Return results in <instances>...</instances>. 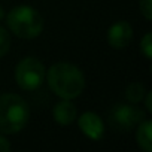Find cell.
<instances>
[{
  "label": "cell",
  "instance_id": "6da1fadb",
  "mask_svg": "<svg viewBox=\"0 0 152 152\" xmlns=\"http://www.w3.org/2000/svg\"><path fill=\"white\" fill-rule=\"evenodd\" d=\"M46 78L52 93L64 100L79 97L85 88L84 73L70 63H57L51 66Z\"/></svg>",
  "mask_w": 152,
  "mask_h": 152
},
{
  "label": "cell",
  "instance_id": "7a4b0ae2",
  "mask_svg": "<svg viewBox=\"0 0 152 152\" xmlns=\"http://www.w3.org/2000/svg\"><path fill=\"white\" fill-rule=\"evenodd\" d=\"M30 107L21 96L0 94V133H18L27 125Z\"/></svg>",
  "mask_w": 152,
  "mask_h": 152
},
{
  "label": "cell",
  "instance_id": "3957f363",
  "mask_svg": "<svg viewBox=\"0 0 152 152\" xmlns=\"http://www.w3.org/2000/svg\"><path fill=\"white\" fill-rule=\"evenodd\" d=\"M6 23L11 31L23 39L37 37L43 30V20L40 14L31 6L21 5V6L14 8L8 14Z\"/></svg>",
  "mask_w": 152,
  "mask_h": 152
},
{
  "label": "cell",
  "instance_id": "277c9868",
  "mask_svg": "<svg viewBox=\"0 0 152 152\" xmlns=\"http://www.w3.org/2000/svg\"><path fill=\"white\" fill-rule=\"evenodd\" d=\"M15 79L18 87L26 91L37 90L45 79V67L37 58L27 57L18 63L15 70Z\"/></svg>",
  "mask_w": 152,
  "mask_h": 152
},
{
  "label": "cell",
  "instance_id": "5b68a950",
  "mask_svg": "<svg viewBox=\"0 0 152 152\" xmlns=\"http://www.w3.org/2000/svg\"><path fill=\"white\" fill-rule=\"evenodd\" d=\"M145 112L140 110L134 104H116L109 115V124L112 128L118 131H128L133 127H136L140 121H143Z\"/></svg>",
  "mask_w": 152,
  "mask_h": 152
},
{
  "label": "cell",
  "instance_id": "8992f818",
  "mask_svg": "<svg viewBox=\"0 0 152 152\" xmlns=\"http://www.w3.org/2000/svg\"><path fill=\"white\" fill-rule=\"evenodd\" d=\"M131 37H133V28L127 21L115 23L107 31V42L115 49L125 48L131 42Z\"/></svg>",
  "mask_w": 152,
  "mask_h": 152
},
{
  "label": "cell",
  "instance_id": "52a82bcc",
  "mask_svg": "<svg viewBox=\"0 0 152 152\" xmlns=\"http://www.w3.org/2000/svg\"><path fill=\"white\" fill-rule=\"evenodd\" d=\"M79 128L91 140H102L104 136V125L102 118L94 112H85L79 118Z\"/></svg>",
  "mask_w": 152,
  "mask_h": 152
},
{
  "label": "cell",
  "instance_id": "ba28073f",
  "mask_svg": "<svg viewBox=\"0 0 152 152\" xmlns=\"http://www.w3.org/2000/svg\"><path fill=\"white\" fill-rule=\"evenodd\" d=\"M76 115H78V110H76V106L73 103H70V100H64L60 102L58 104H55L54 110H52V116L54 119L61 124V125H69L76 119Z\"/></svg>",
  "mask_w": 152,
  "mask_h": 152
},
{
  "label": "cell",
  "instance_id": "9c48e42d",
  "mask_svg": "<svg viewBox=\"0 0 152 152\" xmlns=\"http://www.w3.org/2000/svg\"><path fill=\"white\" fill-rule=\"evenodd\" d=\"M151 130H152V122H151L149 119L139 122L137 133H136V139H137V145H139L145 152H151V151H152V136H151Z\"/></svg>",
  "mask_w": 152,
  "mask_h": 152
},
{
  "label": "cell",
  "instance_id": "30bf717a",
  "mask_svg": "<svg viewBox=\"0 0 152 152\" xmlns=\"http://www.w3.org/2000/svg\"><path fill=\"white\" fill-rule=\"evenodd\" d=\"M143 96H145V88H143V85L139 84V82L130 84V85L127 87V90H125V97H127V100H128L130 103H133V104L142 102V100H143Z\"/></svg>",
  "mask_w": 152,
  "mask_h": 152
},
{
  "label": "cell",
  "instance_id": "8fae6325",
  "mask_svg": "<svg viewBox=\"0 0 152 152\" xmlns=\"http://www.w3.org/2000/svg\"><path fill=\"white\" fill-rule=\"evenodd\" d=\"M11 48V37H9V33L3 28L0 27V58L5 57L8 54Z\"/></svg>",
  "mask_w": 152,
  "mask_h": 152
},
{
  "label": "cell",
  "instance_id": "7c38bea8",
  "mask_svg": "<svg viewBox=\"0 0 152 152\" xmlns=\"http://www.w3.org/2000/svg\"><path fill=\"white\" fill-rule=\"evenodd\" d=\"M140 49L143 52V55L151 60L152 58V37H151V33H146L145 37L142 39V43H140Z\"/></svg>",
  "mask_w": 152,
  "mask_h": 152
},
{
  "label": "cell",
  "instance_id": "4fadbf2b",
  "mask_svg": "<svg viewBox=\"0 0 152 152\" xmlns=\"http://www.w3.org/2000/svg\"><path fill=\"white\" fill-rule=\"evenodd\" d=\"M139 6L143 17L148 21H151L152 20V0H139Z\"/></svg>",
  "mask_w": 152,
  "mask_h": 152
},
{
  "label": "cell",
  "instance_id": "5bb4252c",
  "mask_svg": "<svg viewBox=\"0 0 152 152\" xmlns=\"http://www.w3.org/2000/svg\"><path fill=\"white\" fill-rule=\"evenodd\" d=\"M8 151H11V143L5 137L0 136V152H8Z\"/></svg>",
  "mask_w": 152,
  "mask_h": 152
},
{
  "label": "cell",
  "instance_id": "9a60e30c",
  "mask_svg": "<svg viewBox=\"0 0 152 152\" xmlns=\"http://www.w3.org/2000/svg\"><path fill=\"white\" fill-rule=\"evenodd\" d=\"M146 109L152 110V93H148L146 96Z\"/></svg>",
  "mask_w": 152,
  "mask_h": 152
},
{
  "label": "cell",
  "instance_id": "2e32d148",
  "mask_svg": "<svg viewBox=\"0 0 152 152\" xmlns=\"http://www.w3.org/2000/svg\"><path fill=\"white\" fill-rule=\"evenodd\" d=\"M5 17V12H3V8L0 6V21H2V18Z\"/></svg>",
  "mask_w": 152,
  "mask_h": 152
}]
</instances>
